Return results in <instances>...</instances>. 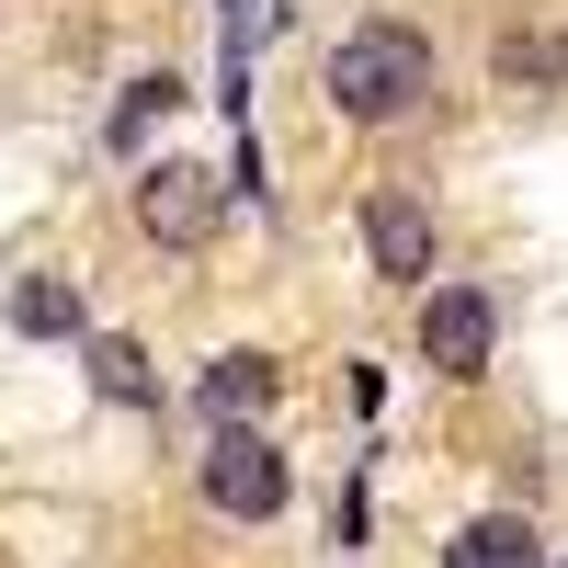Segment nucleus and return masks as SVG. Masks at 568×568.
<instances>
[{"mask_svg": "<svg viewBox=\"0 0 568 568\" xmlns=\"http://www.w3.org/2000/svg\"><path fill=\"white\" fill-rule=\"evenodd\" d=\"M329 103H342L353 125H398L433 103V45H420L409 23H353L342 45H329Z\"/></svg>", "mask_w": 568, "mask_h": 568, "instance_id": "nucleus-1", "label": "nucleus"}, {"mask_svg": "<svg viewBox=\"0 0 568 568\" xmlns=\"http://www.w3.org/2000/svg\"><path fill=\"white\" fill-rule=\"evenodd\" d=\"M205 500L227 511V524H273L284 511V455L251 433V420H227V433L205 444Z\"/></svg>", "mask_w": 568, "mask_h": 568, "instance_id": "nucleus-2", "label": "nucleus"}, {"mask_svg": "<svg viewBox=\"0 0 568 568\" xmlns=\"http://www.w3.org/2000/svg\"><path fill=\"white\" fill-rule=\"evenodd\" d=\"M136 227H149L160 251H205L216 240V171H194V160L136 171Z\"/></svg>", "mask_w": 568, "mask_h": 568, "instance_id": "nucleus-3", "label": "nucleus"}, {"mask_svg": "<svg viewBox=\"0 0 568 568\" xmlns=\"http://www.w3.org/2000/svg\"><path fill=\"white\" fill-rule=\"evenodd\" d=\"M489 342H500V318L478 284H433L420 296V364L433 375H489Z\"/></svg>", "mask_w": 568, "mask_h": 568, "instance_id": "nucleus-4", "label": "nucleus"}, {"mask_svg": "<svg viewBox=\"0 0 568 568\" xmlns=\"http://www.w3.org/2000/svg\"><path fill=\"white\" fill-rule=\"evenodd\" d=\"M364 251L387 284H433V205L420 194H364Z\"/></svg>", "mask_w": 568, "mask_h": 568, "instance_id": "nucleus-5", "label": "nucleus"}, {"mask_svg": "<svg viewBox=\"0 0 568 568\" xmlns=\"http://www.w3.org/2000/svg\"><path fill=\"white\" fill-rule=\"evenodd\" d=\"M444 568H546V557H535V524H524V511H478V524L444 546Z\"/></svg>", "mask_w": 568, "mask_h": 568, "instance_id": "nucleus-6", "label": "nucleus"}, {"mask_svg": "<svg viewBox=\"0 0 568 568\" xmlns=\"http://www.w3.org/2000/svg\"><path fill=\"white\" fill-rule=\"evenodd\" d=\"M262 398H273V353H216L205 364V409L216 420H262Z\"/></svg>", "mask_w": 568, "mask_h": 568, "instance_id": "nucleus-7", "label": "nucleus"}, {"mask_svg": "<svg viewBox=\"0 0 568 568\" xmlns=\"http://www.w3.org/2000/svg\"><path fill=\"white\" fill-rule=\"evenodd\" d=\"M12 329L69 342V329H80V284H69V273H23V284H12Z\"/></svg>", "mask_w": 568, "mask_h": 568, "instance_id": "nucleus-8", "label": "nucleus"}, {"mask_svg": "<svg viewBox=\"0 0 568 568\" xmlns=\"http://www.w3.org/2000/svg\"><path fill=\"white\" fill-rule=\"evenodd\" d=\"M511 91H568V34H500V58H489Z\"/></svg>", "mask_w": 568, "mask_h": 568, "instance_id": "nucleus-9", "label": "nucleus"}, {"mask_svg": "<svg viewBox=\"0 0 568 568\" xmlns=\"http://www.w3.org/2000/svg\"><path fill=\"white\" fill-rule=\"evenodd\" d=\"M91 387L125 398V409H149V398H160V375H149V353H136L125 329H103V342H91Z\"/></svg>", "mask_w": 568, "mask_h": 568, "instance_id": "nucleus-10", "label": "nucleus"}, {"mask_svg": "<svg viewBox=\"0 0 568 568\" xmlns=\"http://www.w3.org/2000/svg\"><path fill=\"white\" fill-rule=\"evenodd\" d=\"M182 103V80L160 69V80H125V103H114V149H149V125Z\"/></svg>", "mask_w": 568, "mask_h": 568, "instance_id": "nucleus-11", "label": "nucleus"}]
</instances>
